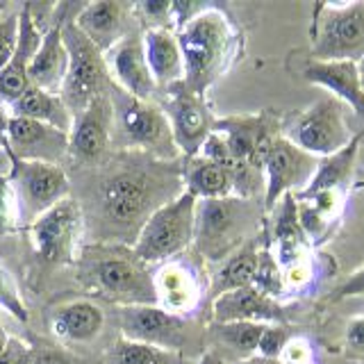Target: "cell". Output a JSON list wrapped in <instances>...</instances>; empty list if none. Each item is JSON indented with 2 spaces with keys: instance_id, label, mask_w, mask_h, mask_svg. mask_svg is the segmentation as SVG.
Wrapping results in <instances>:
<instances>
[{
  "instance_id": "1",
  "label": "cell",
  "mask_w": 364,
  "mask_h": 364,
  "mask_svg": "<svg viewBox=\"0 0 364 364\" xmlns=\"http://www.w3.org/2000/svg\"><path fill=\"white\" fill-rule=\"evenodd\" d=\"M185 62V82L193 94L205 96L223 71L232 64L237 32L221 9L205 5L176 32Z\"/></svg>"
},
{
  "instance_id": "2",
  "label": "cell",
  "mask_w": 364,
  "mask_h": 364,
  "mask_svg": "<svg viewBox=\"0 0 364 364\" xmlns=\"http://www.w3.org/2000/svg\"><path fill=\"white\" fill-rule=\"evenodd\" d=\"M82 278L87 287L121 307L157 305L155 276L146 264L134 257L132 250L98 248L85 259Z\"/></svg>"
},
{
  "instance_id": "3",
  "label": "cell",
  "mask_w": 364,
  "mask_h": 364,
  "mask_svg": "<svg viewBox=\"0 0 364 364\" xmlns=\"http://www.w3.org/2000/svg\"><path fill=\"white\" fill-rule=\"evenodd\" d=\"M257 225V208L253 200L225 196L196 203L193 244L198 253L212 262H223L242 248Z\"/></svg>"
},
{
  "instance_id": "4",
  "label": "cell",
  "mask_w": 364,
  "mask_h": 364,
  "mask_svg": "<svg viewBox=\"0 0 364 364\" xmlns=\"http://www.w3.org/2000/svg\"><path fill=\"white\" fill-rule=\"evenodd\" d=\"M196 203L189 191H182L173 200L159 205L136 232L132 246L134 257H139L144 264L166 262L189 248L193 244Z\"/></svg>"
},
{
  "instance_id": "5",
  "label": "cell",
  "mask_w": 364,
  "mask_h": 364,
  "mask_svg": "<svg viewBox=\"0 0 364 364\" xmlns=\"http://www.w3.org/2000/svg\"><path fill=\"white\" fill-rule=\"evenodd\" d=\"M155 191L159 193V182L155 185V176L146 166H119L100 182V212L114 230H136L157 210Z\"/></svg>"
},
{
  "instance_id": "6",
  "label": "cell",
  "mask_w": 364,
  "mask_h": 364,
  "mask_svg": "<svg viewBox=\"0 0 364 364\" xmlns=\"http://www.w3.org/2000/svg\"><path fill=\"white\" fill-rule=\"evenodd\" d=\"M364 57V3H318L312 21V55L318 62Z\"/></svg>"
},
{
  "instance_id": "7",
  "label": "cell",
  "mask_w": 364,
  "mask_h": 364,
  "mask_svg": "<svg viewBox=\"0 0 364 364\" xmlns=\"http://www.w3.org/2000/svg\"><path fill=\"white\" fill-rule=\"evenodd\" d=\"M64 46L68 53V68L60 96L71 114L82 112L96 96L105 94L109 87V71L105 53H100L82 32L75 28L73 21L64 23L62 28Z\"/></svg>"
},
{
  "instance_id": "8",
  "label": "cell",
  "mask_w": 364,
  "mask_h": 364,
  "mask_svg": "<svg viewBox=\"0 0 364 364\" xmlns=\"http://www.w3.org/2000/svg\"><path fill=\"white\" fill-rule=\"evenodd\" d=\"M109 96L114 107V125H119L125 144L153 153L159 159H173L178 155V146L162 107L136 100L119 87Z\"/></svg>"
},
{
  "instance_id": "9",
  "label": "cell",
  "mask_w": 364,
  "mask_h": 364,
  "mask_svg": "<svg viewBox=\"0 0 364 364\" xmlns=\"http://www.w3.org/2000/svg\"><path fill=\"white\" fill-rule=\"evenodd\" d=\"M287 139L318 159L339 153L353 139L344 105L330 96L316 100L287 128Z\"/></svg>"
},
{
  "instance_id": "10",
  "label": "cell",
  "mask_w": 364,
  "mask_h": 364,
  "mask_svg": "<svg viewBox=\"0 0 364 364\" xmlns=\"http://www.w3.org/2000/svg\"><path fill=\"white\" fill-rule=\"evenodd\" d=\"M7 178L16 196L18 219L37 221L53 205L68 198V176L57 164L11 162V173Z\"/></svg>"
},
{
  "instance_id": "11",
  "label": "cell",
  "mask_w": 364,
  "mask_h": 364,
  "mask_svg": "<svg viewBox=\"0 0 364 364\" xmlns=\"http://www.w3.org/2000/svg\"><path fill=\"white\" fill-rule=\"evenodd\" d=\"M318 157L301 151L287 136H278L264 159V210L271 212L287 193H301L316 173Z\"/></svg>"
},
{
  "instance_id": "12",
  "label": "cell",
  "mask_w": 364,
  "mask_h": 364,
  "mask_svg": "<svg viewBox=\"0 0 364 364\" xmlns=\"http://www.w3.org/2000/svg\"><path fill=\"white\" fill-rule=\"evenodd\" d=\"M164 94L162 112L171 125V134H173L178 151L196 157L214 130V119L205 105V98L193 94L182 80L166 87Z\"/></svg>"
},
{
  "instance_id": "13",
  "label": "cell",
  "mask_w": 364,
  "mask_h": 364,
  "mask_svg": "<svg viewBox=\"0 0 364 364\" xmlns=\"http://www.w3.org/2000/svg\"><path fill=\"white\" fill-rule=\"evenodd\" d=\"M225 141L237 162H246L262 171L273 141L280 136V123L273 112H259L250 117L214 119V130Z\"/></svg>"
},
{
  "instance_id": "14",
  "label": "cell",
  "mask_w": 364,
  "mask_h": 364,
  "mask_svg": "<svg viewBox=\"0 0 364 364\" xmlns=\"http://www.w3.org/2000/svg\"><path fill=\"white\" fill-rule=\"evenodd\" d=\"M80 230H82V210L73 198L53 205L30 225L34 248L46 264H68L73 259Z\"/></svg>"
},
{
  "instance_id": "15",
  "label": "cell",
  "mask_w": 364,
  "mask_h": 364,
  "mask_svg": "<svg viewBox=\"0 0 364 364\" xmlns=\"http://www.w3.org/2000/svg\"><path fill=\"white\" fill-rule=\"evenodd\" d=\"M121 337L180 353L187 341L185 316L171 314L159 305H130L119 310Z\"/></svg>"
},
{
  "instance_id": "16",
  "label": "cell",
  "mask_w": 364,
  "mask_h": 364,
  "mask_svg": "<svg viewBox=\"0 0 364 364\" xmlns=\"http://www.w3.org/2000/svg\"><path fill=\"white\" fill-rule=\"evenodd\" d=\"M5 148L11 162H46L60 166L64 157H68V134L39 121L9 117Z\"/></svg>"
},
{
  "instance_id": "17",
  "label": "cell",
  "mask_w": 364,
  "mask_h": 364,
  "mask_svg": "<svg viewBox=\"0 0 364 364\" xmlns=\"http://www.w3.org/2000/svg\"><path fill=\"white\" fill-rule=\"evenodd\" d=\"M114 132V107L109 91L96 96L89 105L75 114L68 132V155L77 162L94 164L107 153Z\"/></svg>"
},
{
  "instance_id": "18",
  "label": "cell",
  "mask_w": 364,
  "mask_h": 364,
  "mask_svg": "<svg viewBox=\"0 0 364 364\" xmlns=\"http://www.w3.org/2000/svg\"><path fill=\"white\" fill-rule=\"evenodd\" d=\"M107 71L117 80V87L136 100L151 102V98L157 94V85L148 71L141 34L128 32L112 50H107Z\"/></svg>"
},
{
  "instance_id": "19",
  "label": "cell",
  "mask_w": 364,
  "mask_h": 364,
  "mask_svg": "<svg viewBox=\"0 0 364 364\" xmlns=\"http://www.w3.org/2000/svg\"><path fill=\"white\" fill-rule=\"evenodd\" d=\"M284 307L255 287H244L216 296L212 303L214 323H284Z\"/></svg>"
},
{
  "instance_id": "20",
  "label": "cell",
  "mask_w": 364,
  "mask_h": 364,
  "mask_svg": "<svg viewBox=\"0 0 364 364\" xmlns=\"http://www.w3.org/2000/svg\"><path fill=\"white\" fill-rule=\"evenodd\" d=\"M303 77L310 85L330 91V98L339 100L364 119V87L360 80V68L355 62H318L307 60L301 68Z\"/></svg>"
},
{
  "instance_id": "21",
  "label": "cell",
  "mask_w": 364,
  "mask_h": 364,
  "mask_svg": "<svg viewBox=\"0 0 364 364\" xmlns=\"http://www.w3.org/2000/svg\"><path fill=\"white\" fill-rule=\"evenodd\" d=\"M41 43V32L37 28V18L32 7L26 5L18 14V43L11 55L9 64L0 71V100L14 102L23 91L30 87V64Z\"/></svg>"
},
{
  "instance_id": "22",
  "label": "cell",
  "mask_w": 364,
  "mask_h": 364,
  "mask_svg": "<svg viewBox=\"0 0 364 364\" xmlns=\"http://www.w3.org/2000/svg\"><path fill=\"white\" fill-rule=\"evenodd\" d=\"M130 9L132 7L123 3L98 0V3H89L80 9L73 23L100 53H107L123 39V34H128Z\"/></svg>"
},
{
  "instance_id": "23",
  "label": "cell",
  "mask_w": 364,
  "mask_h": 364,
  "mask_svg": "<svg viewBox=\"0 0 364 364\" xmlns=\"http://www.w3.org/2000/svg\"><path fill=\"white\" fill-rule=\"evenodd\" d=\"M62 28L64 21L55 18V26L46 34H41V43L30 64V85L57 96L62 91L66 68H68V53L64 46Z\"/></svg>"
},
{
  "instance_id": "24",
  "label": "cell",
  "mask_w": 364,
  "mask_h": 364,
  "mask_svg": "<svg viewBox=\"0 0 364 364\" xmlns=\"http://www.w3.org/2000/svg\"><path fill=\"white\" fill-rule=\"evenodd\" d=\"M144 55L157 87L166 89L185 80V62H182L178 37L171 30H146Z\"/></svg>"
},
{
  "instance_id": "25",
  "label": "cell",
  "mask_w": 364,
  "mask_h": 364,
  "mask_svg": "<svg viewBox=\"0 0 364 364\" xmlns=\"http://www.w3.org/2000/svg\"><path fill=\"white\" fill-rule=\"evenodd\" d=\"M358 151H360V134H355L350 139V144L346 148H341L339 153L328 155L318 159L316 173L310 180L301 193H296V200H307L316 196V193L323 191H341L346 193L348 182L353 180V173H355V162H358Z\"/></svg>"
},
{
  "instance_id": "26",
  "label": "cell",
  "mask_w": 364,
  "mask_h": 364,
  "mask_svg": "<svg viewBox=\"0 0 364 364\" xmlns=\"http://www.w3.org/2000/svg\"><path fill=\"white\" fill-rule=\"evenodd\" d=\"M155 289L157 305L178 316L191 312L200 296L193 271L185 264H166L159 271V276H155Z\"/></svg>"
},
{
  "instance_id": "27",
  "label": "cell",
  "mask_w": 364,
  "mask_h": 364,
  "mask_svg": "<svg viewBox=\"0 0 364 364\" xmlns=\"http://www.w3.org/2000/svg\"><path fill=\"white\" fill-rule=\"evenodd\" d=\"M11 112H14L11 117L39 121V123H46V125H50V128H57L66 134L71 132V125H73V114L66 107L62 96L48 94V91L32 87V85L11 102Z\"/></svg>"
},
{
  "instance_id": "28",
  "label": "cell",
  "mask_w": 364,
  "mask_h": 364,
  "mask_svg": "<svg viewBox=\"0 0 364 364\" xmlns=\"http://www.w3.org/2000/svg\"><path fill=\"white\" fill-rule=\"evenodd\" d=\"M100 307L89 301H73L60 305L50 316L53 333L64 341H91L102 330Z\"/></svg>"
},
{
  "instance_id": "29",
  "label": "cell",
  "mask_w": 364,
  "mask_h": 364,
  "mask_svg": "<svg viewBox=\"0 0 364 364\" xmlns=\"http://www.w3.org/2000/svg\"><path fill=\"white\" fill-rule=\"evenodd\" d=\"M182 178H185V191H189L196 200L235 196L230 173L221 164L200 155L189 159V164L182 168Z\"/></svg>"
},
{
  "instance_id": "30",
  "label": "cell",
  "mask_w": 364,
  "mask_h": 364,
  "mask_svg": "<svg viewBox=\"0 0 364 364\" xmlns=\"http://www.w3.org/2000/svg\"><path fill=\"white\" fill-rule=\"evenodd\" d=\"M257 255H259V248H257V239H248V242L235 250L230 257H225L221 262L219 271L214 273V280H212V296L228 294V291H235V289H244V287H253V280H255V269H257Z\"/></svg>"
},
{
  "instance_id": "31",
  "label": "cell",
  "mask_w": 364,
  "mask_h": 364,
  "mask_svg": "<svg viewBox=\"0 0 364 364\" xmlns=\"http://www.w3.org/2000/svg\"><path fill=\"white\" fill-rule=\"evenodd\" d=\"M264 326L267 323H246V321L212 323V335L221 346H225L228 350H232L235 355H239V360H246L257 353V344H259Z\"/></svg>"
},
{
  "instance_id": "32",
  "label": "cell",
  "mask_w": 364,
  "mask_h": 364,
  "mask_svg": "<svg viewBox=\"0 0 364 364\" xmlns=\"http://www.w3.org/2000/svg\"><path fill=\"white\" fill-rule=\"evenodd\" d=\"M112 364H180V353L121 337L112 346Z\"/></svg>"
},
{
  "instance_id": "33",
  "label": "cell",
  "mask_w": 364,
  "mask_h": 364,
  "mask_svg": "<svg viewBox=\"0 0 364 364\" xmlns=\"http://www.w3.org/2000/svg\"><path fill=\"white\" fill-rule=\"evenodd\" d=\"M253 287L264 296H269V299H276V296H280L284 291L282 269L278 267V262L269 248L259 250V255H257V269H255Z\"/></svg>"
},
{
  "instance_id": "34",
  "label": "cell",
  "mask_w": 364,
  "mask_h": 364,
  "mask_svg": "<svg viewBox=\"0 0 364 364\" xmlns=\"http://www.w3.org/2000/svg\"><path fill=\"white\" fill-rule=\"evenodd\" d=\"M289 339H291V330H287V326H282V323H267L264 330H262V337H259L255 355L280 360L282 350L287 348V344H289Z\"/></svg>"
},
{
  "instance_id": "35",
  "label": "cell",
  "mask_w": 364,
  "mask_h": 364,
  "mask_svg": "<svg viewBox=\"0 0 364 364\" xmlns=\"http://www.w3.org/2000/svg\"><path fill=\"white\" fill-rule=\"evenodd\" d=\"M0 307L7 310L11 316H16L21 323L28 321L26 303L21 299V291L16 287V280L9 276V271L0 267Z\"/></svg>"
},
{
  "instance_id": "36",
  "label": "cell",
  "mask_w": 364,
  "mask_h": 364,
  "mask_svg": "<svg viewBox=\"0 0 364 364\" xmlns=\"http://www.w3.org/2000/svg\"><path fill=\"white\" fill-rule=\"evenodd\" d=\"M18 223V205L9 178L0 176V237L16 230Z\"/></svg>"
},
{
  "instance_id": "37",
  "label": "cell",
  "mask_w": 364,
  "mask_h": 364,
  "mask_svg": "<svg viewBox=\"0 0 364 364\" xmlns=\"http://www.w3.org/2000/svg\"><path fill=\"white\" fill-rule=\"evenodd\" d=\"M134 14L141 16V21L148 26V30H164V23L173 18L171 3H157V0H146V3L132 5Z\"/></svg>"
},
{
  "instance_id": "38",
  "label": "cell",
  "mask_w": 364,
  "mask_h": 364,
  "mask_svg": "<svg viewBox=\"0 0 364 364\" xmlns=\"http://www.w3.org/2000/svg\"><path fill=\"white\" fill-rule=\"evenodd\" d=\"M18 43V14L5 16L0 21V71L9 64Z\"/></svg>"
},
{
  "instance_id": "39",
  "label": "cell",
  "mask_w": 364,
  "mask_h": 364,
  "mask_svg": "<svg viewBox=\"0 0 364 364\" xmlns=\"http://www.w3.org/2000/svg\"><path fill=\"white\" fill-rule=\"evenodd\" d=\"M280 362L282 364H314L312 362V350L307 346V341L303 339H289L287 348L282 350L280 355Z\"/></svg>"
},
{
  "instance_id": "40",
  "label": "cell",
  "mask_w": 364,
  "mask_h": 364,
  "mask_svg": "<svg viewBox=\"0 0 364 364\" xmlns=\"http://www.w3.org/2000/svg\"><path fill=\"white\" fill-rule=\"evenodd\" d=\"M346 350L353 358L364 360V316L353 318L346 328Z\"/></svg>"
},
{
  "instance_id": "41",
  "label": "cell",
  "mask_w": 364,
  "mask_h": 364,
  "mask_svg": "<svg viewBox=\"0 0 364 364\" xmlns=\"http://www.w3.org/2000/svg\"><path fill=\"white\" fill-rule=\"evenodd\" d=\"M355 296H364V267L353 271L350 276L335 289L333 299H355Z\"/></svg>"
},
{
  "instance_id": "42",
  "label": "cell",
  "mask_w": 364,
  "mask_h": 364,
  "mask_svg": "<svg viewBox=\"0 0 364 364\" xmlns=\"http://www.w3.org/2000/svg\"><path fill=\"white\" fill-rule=\"evenodd\" d=\"M30 364H75L66 353L60 350H39L32 353V362Z\"/></svg>"
},
{
  "instance_id": "43",
  "label": "cell",
  "mask_w": 364,
  "mask_h": 364,
  "mask_svg": "<svg viewBox=\"0 0 364 364\" xmlns=\"http://www.w3.org/2000/svg\"><path fill=\"white\" fill-rule=\"evenodd\" d=\"M7 123H9V114H7V109H5L3 105H0V146H5Z\"/></svg>"
},
{
  "instance_id": "44",
  "label": "cell",
  "mask_w": 364,
  "mask_h": 364,
  "mask_svg": "<svg viewBox=\"0 0 364 364\" xmlns=\"http://www.w3.org/2000/svg\"><path fill=\"white\" fill-rule=\"evenodd\" d=\"M235 364H282L280 360H271V358H262V355H250L246 360H239Z\"/></svg>"
},
{
  "instance_id": "45",
  "label": "cell",
  "mask_w": 364,
  "mask_h": 364,
  "mask_svg": "<svg viewBox=\"0 0 364 364\" xmlns=\"http://www.w3.org/2000/svg\"><path fill=\"white\" fill-rule=\"evenodd\" d=\"M198 364H225V362H223V358L219 355V353L210 350V353H205V355L198 360Z\"/></svg>"
},
{
  "instance_id": "46",
  "label": "cell",
  "mask_w": 364,
  "mask_h": 364,
  "mask_svg": "<svg viewBox=\"0 0 364 364\" xmlns=\"http://www.w3.org/2000/svg\"><path fill=\"white\" fill-rule=\"evenodd\" d=\"M7 341H9V337H7V333H5L3 318H0V353H3V350H5V346H7Z\"/></svg>"
},
{
  "instance_id": "47",
  "label": "cell",
  "mask_w": 364,
  "mask_h": 364,
  "mask_svg": "<svg viewBox=\"0 0 364 364\" xmlns=\"http://www.w3.org/2000/svg\"><path fill=\"white\" fill-rule=\"evenodd\" d=\"M358 68H360V80H362V87H364V57L358 62Z\"/></svg>"
}]
</instances>
